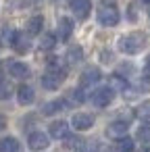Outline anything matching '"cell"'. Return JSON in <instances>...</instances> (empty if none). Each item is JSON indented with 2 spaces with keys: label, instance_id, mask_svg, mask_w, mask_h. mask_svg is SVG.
<instances>
[{
  "label": "cell",
  "instance_id": "5",
  "mask_svg": "<svg viewBox=\"0 0 150 152\" xmlns=\"http://www.w3.org/2000/svg\"><path fill=\"white\" fill-rule=\"evenodd\" d=\"M113 98H115V90L108 88V86H100V88H96L94 94L90 96V100H92V104H94L96 108H106V106L113 102Z\"/></svg>",
  "mask_w": 150,
  "mask_h": 152
},
{
  "label": "cell",
  "instance_id": "9",
  "mask_svg": "<svg viewBox=\"0 0 150 152\" xmlns=\"http://www.w3.org/2000/svg\"><path fill=\"white\" fill-rule=\"evenodd\" d=\"M100 79H102V71L96 69V67H88V69H83V73L79 75V83H81V88L96 86Z\"/></svg>",
  "mask_w": 150,
  "mask_h": 152
},
{
  "label": "cell",
  "instance_id": "20",
  "mask_svg": "<svg viewBox=\"0 0 150 152\" xmlns=\"http://www.w3.org/2000/svg\"><path fill=\"white\" fill-rule=\"evenodd\" d=\"M135 137H138V142H142V144H150V123H148V121L138 127Z\"/></svg>",
  "mask_w": 150,
  "mask_h": 152
},
{
  "label": "cell",
  "instance_id": "7",
  "mask_svg": "<svg viewBox=\"0 0 150 152\" xmlns=\"http://www.w3.org/2000/svg\"><path fill=\"white\" fill-rule=\"evenodd\" d=\"M69 9L75 15V19L83 21L92 13V2H90V0H69Z\"/></svg>",
  "mask_w": 150,
  "mask_h": 152
},
{
  "label": "cell",
  "instance_id": "29",
  "mask_svg": "<svg viewBox=\"0 0 150 152\" xmlns=\"http://www.w3.org/2000/svg\"><path fill=\"white\" fill-rule=\"evenodd\" d=\"M146 73H148V75H150V56H148V58H146Z\"/></svg>",
  "mask_w": 150,
  "mask_h": 152
},
{
  "label": "cell",
  "instance_id": "11",
  "mask_svg": "<svg viewBox=\"0 0 150 152\" xmlns=\"http://www.w3.org/2000/svg\"><path fill=\"white\" fill-rule=\"evenodd\" d=\"M9 75L15 77V79H27V77L31 75V71H29V67H27L25 63L13 61V63H9Z\"/></svg>",
  "mask_w": 150,
  "mask_h": 152
},
{
  "label": "cell",
  "instance_id": "17",
  "mask_svg": "<svg viewBox=\"0 0 150 152\" xmlns=\"http://www.w3.org/2000/svg\"><path fill=\"white\" fill-rule=\"evenodd\" d=\"M42 27H44V17H42V15H36V17H31V19L27 21L25 31H27L29 36H38V34H42Z\"/></svg>",
  "mask_w": 150,
  "mask_h": 152
},
{
  "label": "cell",
  "instance_id": "15",
  "mask_svg": "<svg viewBox=\"0 0 150 152\" xmlns=\"http://www.w3.org/2000/svg\"><path fill=\"white\" fill-rule=\"evenodd\" d=\"M67 108V100H63V98H56V100H50V102H46L44 106H42V113L46 115V117H52V115H56V113H63Z\"/></svg>",
  "mask_w": 150,
  "mask_h": 152
},
{
  "label": "cell",
  "instance_id": "12",
  "mask_svg": "<svg viewBox=\"0 0 150 152\" xmlns=\"http://www.w3.org/2000/svg\"><path fill=\"white\" fill-rule=\"evenodd\" d=\"M48 133H50V137H56V140L69 137V123L67 121H52L48 127Z\"/></svg>",
  "mask_w": 150,
  "mask_h": 152
},
{
  "label": "cell",
  "instance_id": "19",
  "mask_svg": "<svg viewBox=\"0 0 150 152\" xmlns=\"http://www.w3.org/2000/svg\"><path fill=\"white\" fill-rule=\"evenodd\" d=\"M67 63L69 65H77L81 58H83V50H81V46H73V48H69V52H67Z\"/></svg>",
  "mask_w": 150,
  "mask_h": 152
},
{
  "label": "cell",
  "instance_id": "18",
  "mask_svg": "<svg viewBox=\"0 0 150 152\" xmlns=\"http://www.w3.org/2000/svg\"><path fill=\"white\" fill-rule=\"evenodd\" d=\"M115 150H117V152H133V150H135V144H133L131 137L123 135V137L117 140V148H115Z\"/></svg>",
  "mask_w": 150,
  "mask_h": 152
},
{
  "label": "cell",
  "instance_id": "3",
  "mask_svg": "<svg viewBox=\"0 0 150 152\" xmlns=\"http://www.w3.org/2000/svg\"><path fill=\"white\" fill-rule=\"evenodd\" d=\"M144 48H146V34L142 31H131L119 38V50L123 54L133 56V54H140Z\"/></svg>",
  "mask_w": 150,
  "mask_h": 152
},
{
  "label": "cell",
  "instance_id": "23",
  "mask_svg": "<svg viewBox=\"0 0 150 152\" xmlns=\"http://www.w3.org/2000/svg\"><path fill=\"white\" fill-rule=\"evenodd\" d=\"M98 150H100V146L96 142H81L75 152H98Z\"/></svg>",
  "mask_w": 150,
  "mask_h": 152
},
{
  "label": "cell",
  "instance_id": "2",
  "mask_svg": "<svg viewBox=\"0 0 150 152\" xmlns=\"http://www.w3.org/2000/svg\"><path fill=\"white\" fill-rule=\"evenodd\" d=\"M119 19H121V15H119L115 0H100L98 11H96V21L102 27H115L119 23Z\"/></svg>",
  "mask_w": 150,
  "mask_h": 152
},
{
  "label": "cell",
  "instance_id": "14",
  "mask_svg": "<svg viewBox=\"0 0 150 152\" xmlns=\"http://www.w3.org/2000/svg\"><path fill=\"white\" fill-rule=\"evenodd\" d=\"M56 36H59V40H63V42H67V40L73 36V21H71L69 17H61V19H59V31H56Z\"/></svg>",
  "mask_w": 150,
  "mask_h": 152
},
{
  "label": "cell",
  "instance_id": "21",
  "mask_svg": "<svg viewBox=\"0 0 150 152\" xmlns=\"http://www.w3.org/2000/svg\"><path fill=\"white\" fill-rule=\"evenodd\" d=\"M54 46H56V36H54V34L42 36V42H40V48H42V50H52Z\"/></svg>",
  "mask_w": 150,
  "mask_h": 152
},
{
  "label": "cell",
  "instance_id": "27",
  "mask_svg": "<svg viewBox=\"0 0 150 152\" xmlns=\"http://www.w3.org/2000/svg\"><path fill=\"white\" fill-rule=\"evenodd\" d=\"M127 17H129V21H135V19H138V13H135V9H133V7H129V9H127Z\"/></svg>",
  "mask_w": 150,
  "mask_h": 152
},
{
  "label": "cell",
  "instance_id": "13",
  "mask_svg": "<svg viewBox=\"0 0 150 152\" xmlns=\"http://www.w3.org/2000/svg\"><path fill=\"white\" fill-rule=\"evenodd\" d=\"M17 100H19V104L29 106V104L36 100V92H34V88H31V86H27V83L19 86V90H17Z\"/></svg>",
  "mask_w": 150,
  "mask_h": 152
},
{
  "label": "cell",
  "instance_id": "22",
  "mask_svg": "<svg viewBox=\"0 0 150 152\" xmlns=\"http://www.w3.org/2000/svg\"><path fill=\"white\" fill-rule=\"evenodd\" d=\"M11 96H13V88H11V83H9L7 79L0 77V100H9Z\"/></svg>",
  "mask_w": 150,
  "mask_h": 152
},
{
  "label": "cell",
  "instance_id": "16",
  "mask_svg": "<svg viewBox=\"0 0 150 152\" xmlns=\"http://www.w3.org/2000/svg\"><path fill=\"white\" fill-rule=\"evenodd\" d=\"M19 150H21V144L17 137H13V135L0 137V152H19Z\"/></svg>",
  "mask_w": 150,
  "mask_h": 152
},
{
  "label": "cell",
  "instance_id": "31",
  "mask_svg": "<svg viewBox=\"0 0 150 152\" xmlns=\"http://www.w3.org/2000/svg\"><path fill=\"white\" fill-rule=\"evenodd\" d=\"M140 152H150V148H144V150H140Z\"/></svg>",
  "mask_w": 150,
  "mask_h": 152
},
{
  "label": "cell",
  "instance_id": "26",
  "mask_svg": "<svg viewBox=\"0 0 150 152\" xmlns=\"http://www.w3.org/2000/svg\"><path fill=\"white\" fill-rule=\"evenodd\" d=\"M73 98H75L77 102H83V100H86V94H83V90H81V88H77V90L73 92Z\"/></svg>",
  "mask_w": 150,
  "mask_h": 152
},
{
  "label": "cell",
  "instance_id": "30",
  "mask_svg": "<svg viewBox=\"0 0 150 152\" xmlns=\"http://www.w3.org/2000/svg\"><path fill=\"white\" fill-rule=\"evenodd\" d=\"M140 2H142V4H150V0H140Z\"/></svg>",
  "mask_w": 150,
  "mask_h": 152
},
{
  "label": "cell",
  "instance_id": "24",
  "mask_svg": "<svg viewBox=\"0 0 150 152\" xmlns=\"http://www.w3.org/2000/svg\"><path fill=\"white\" fill-rule=\"evenodd\" d=\"M110 83H113V90H115V88L125 90V88H127V81H125L121 75H113V77H110Z\"/></svg>",
  "mask_w": 150,
  "mask_h": 152
},
{
  "label": "cell",
  "instance_id": "10",
  "mask_svg": "<svg viewBox=\"0 0 150 152\" xmlns=\"http://www.w3.org/2000/svg\"><path fill=\"white\" fill-rule=\"evenodd\" d=\"M127 131H129V121H125V119H117V121L108 123V127H106L108 137H123Z\"/></svg>",
  "mask_w": 150,
  "mask_h": 152
},
{
  "label": "cell",
  "instance_id": "6",
  "mask_svg": "<svg viewBox=\"0 0 150 152\" xmlns=\"http://www.w3.org/2000/svg\"><path fill=\"white\" fill-rule=\"evenodd\" d=\"M27 146L31 152H42L50 146V133L46 135L44 131H31L27 135Z\"/></svg>",
  "mask_w": 150,
  "mask_h": 152
},
{
  "label": "cell",
  "instance_id": "25",
  "mask_svg": "<svg viewBox=\"0 0 150 152\" xmlns=\"http://www.w3.org/2000/svg\"><path fill=\"white\" fill-rule=\"evenodd\" d=\"M138 115H140V117H148V115H150V102L142 104V106L138 108Z\"/></svg>",
  "mask_w": 150,
  "mask_h": 152
},
{
  "label": "cell",
  "instance_id": "8",
  "mask_svg": "<svg viewBox=\"0 0 150 152\" xmlns=\"http://www.w3.org/2000/svg\"><path fill=\"white\" fill-rule=\"evenodd\" d=\"M71 125L77 131H88V129L94 127V117L90 113H75L73 119H71Z\"/></svg>",
  "mask_w": 150,
  "mask_h": 152
},
{
  "label": "cell",
  "instance_id": "28",
  "mask_svg": "<svg viewBox=\"0 0 150 152\" xmlns=\"http://www.w3.org/2000/svg\"><path fill=\"white\" fill-rule=\"evenodd\" d=\"M4 127H7V117H4V115H0V131H2Z\"/></svg>",
  "mask_w": 150,
  "mask_h": 152
},
{
  "label": "cell",
  "instance_id": "4",
  "mask_svg": "<svg viewBox=\"0 0 150 152\" xmlns=\"http://www.w3.org/2000/svg\"><path fill=\"white\" fill-rule=\"evenodd\" d=\"M4 34H7V42L11 44V48H13L15 52H19V54L29 52V48H31V42H29L31 36H29V34L17 31V29H7Z\"/></svg>",
  "mask_w": 150,
  "mask_h": 152
},
{
  "label": "cell",
  "instance_id": "1",
  "mask_svg": "<svg viewBox=\"0 0 150 152\" xmlns=\"http://www.w3.org/2000/svg\"><path fill=\"white\" fill-rule=\"evenodd\" d=\"M65 79H67V69H65L56 58H52V61L48 63V69H46L44 75H42V88L54 92V90L61 88V83H63Z\"/></svg>",
  "mask_w": 150,
  "mask_h": 152
}]
</instances>
